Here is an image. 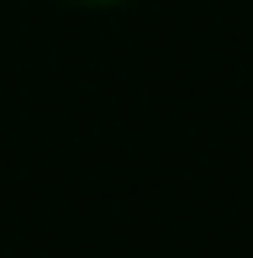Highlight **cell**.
I'll return each instance as SVG.
<instances>
[{
    "label": "cell",
    "instance_id": "6da1fadb",
    "mask_svg": "<svg viewBox=\"0 0 253 258\" xmlns=\"http://www.w3.org/2000/svg\"><path fill=\"white\" fill-rule=\"evenodd\" d=\"M64 6H85V11H121V6H137V0H64Z\"/></svg>",
    "mask_w": 253,
    "mask_h": 258
}]
</instances>
